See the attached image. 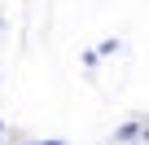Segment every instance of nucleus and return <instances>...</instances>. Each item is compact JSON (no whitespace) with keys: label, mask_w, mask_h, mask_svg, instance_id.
Returning a JSON list of instances; mask_svg holds the SVG:
<instances>
[{"label":"nucleus","mask_w":149,"mask_h":145,"mask_svg":"<svg viewBox=\"0 0 149 145\" xmlns=\"http://www.w3.org/2000/svg\"><path fill=\"white\" fill-rule=\"evenodd\" d=\"M35 145H61V141H35Z\"/></svg>","instance_id":"f03ea898"},{"label":"nucleus","mask_w":149,"mask_h":145,"mask_svg":"<svg viewBox=\"0 0 149 145\" xmlns=\"http://www.w3.org/2000/svg\"><path fill=\"white\" fill-rule=\"evenodd\" d=\"M132 136H145V127H140V123H123V127L114 132V141H132Z\"/></svg>","instance_id":"f257e3e1"}]
</instances>
